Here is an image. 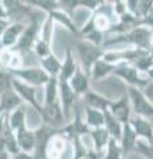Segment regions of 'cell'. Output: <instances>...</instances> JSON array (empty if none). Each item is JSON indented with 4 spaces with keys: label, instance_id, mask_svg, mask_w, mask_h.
Wrapping results in <instances>:
<instances>
[{
    "label": "cell",
    "instance_id": "cell-1",
    "mask_svg": "<svg viewBox=\"0 0 153 159\" xmlns=\"http://www.w3.org/2000/svg\"><path fill=\"white\" fill-rule=\"evenodd\" d=\"M28 19L29 23L27 24L24 32L22 33L16 47L13 48V51H16L19 54H28L33 52V45H35V43L37 41L39 36H40V29L44 20H40L39 16H36L32 12L28 16Z\"/></svg>",
    "mask_w": 153,
    "mask_h": 159
},
{
    "label": "cell",
    "instance_id": "cell-2",
    "mask_svg": "<svg viewBox=\"0 0 153 159\" xmlns=\"http://www.w3.org/2000/svg\"><path fill=\"white\" fill-rule=\"evenodd\" d=\"M76 52H77L79 60H80V65L79 66L81 68V70L87 76H89L93 64L98 61L100 58H103L105 49L103 47L88 43L85 40H80V41L76 43Z\"/></svg>",
    "mask_w": 153,
    "mask_h": 159
},
{
    "label": "cell",
    "instance_id": "cell-3",
    "mask_svg": "<svg viewBox=\"0 0 153 159\" xmlns=\"http://www.w3.org/2000/svg\"><path fill=\"white\" fill-rule=\"evenodd\" d=\"M72 111H73V119L68 121L63 127L59 129V133H60L61 135L65 137L68 141L72 139V138L88 137L89 135V133H91V129L87 126L85 121H84V117L81 114L80 106L76 103V105L73 106Z\"/></svg>",
    "mask_w": 153,
    "mask_h": 159
},
{
    "label": "cell",
    "instance_id": "cell-4",
    "mask_svg": "<svg viewBox=\"0 0 153 159\" xmlns=\"http://www.w3.org/2000/svg\"><path fill=\"white\" fill-rule=\"evenodd\" d=\"M112 76L122 80L128 86L137 88V89H142L149 82V78H148L145 74L140 73L133 66V64H127V62L117 64L115 70L112 73Z\"/></svg>",
    "mask_w": 153,
    "mask_h": 159
},
{
    "label": "cell",
    "instance_id": "cell-5",
    "mask_svg": "<svg viewBox=\"0 0 153 159\" xmlns=\"http://www.w3.org/2000/svg\"><path fill=\"white\" fill-rule=\"evenodd\" d=\"M8 72L12 74L13 78H17L19 81L35 88L45 86L49 78H51L40 66H32V68L23 66L20 69H15V70H8Z\"/></svg>",
    "mask_w": 153,
    "mask_h": 159
},
{
    "label": "cell",
    "instance_id": "cell-6",
    "mask_svg": "<svg viewBox=\"0 0 153 159\" xmlns=\"http://www.w3.org/2000/svg\"><path fill=\"white\" fill-rule=\"evenodd\" d=\"M12 88H13V90L17 93V96L22 98V101L24 103H27V105L31 106L33 110H35L39 116H40L41 121H43V118H44V109H43L41 101H39V99H37V90H39V88L27 85V84L19 81L17 78H13Z\"/></svg>",
    "mask_w": 153,
    "mask_h": 159
},
{
    "label": "cell",
    "instance_id": "cell-7",
    "mask_svg": "<svg viewBox=\"0 0 153 159\" xmlns=\"http://www.w3.org/2000/svg\"><path fill=\"white\" fill-rule=\"evenodd\" d=\"M127 94H128L129 101H131L132 116L142 117V118H146V119L153 118V105L145 98V96L141 92V89L128 86Z\"/></svg>",
    "mask_w": 153,
    "mask_h": 159
},
{
    "label": "cell",
    "instance_id": "cell-8",
    "mask_svg": "<svg viewBox=\"0 0 153 159\" xmlns=\"http://www.w3.org/2000/svg\"><path fill=\"white\" fill-rule=\"evenodd\" d=\"M73 148L68 139L61 135L59 130L51 137L45 147V158L44 159H65L67 154H72Z\"/></svg>",
    "mask_w": 153,
    "mask_h": 159
},
{
    "label": "cell",
    "instance_id": "cell-9",
    "mask_svg": "<svg viewBox=\"0 0 153 159\" xmlns=\"http://www.w3.org/2000/svg\"><path fill=\"white\" fill-rule=\"evenodd\" d=\"M59 129H55L52 126L47 125V123H41L37 129H35V151L33 155L36 159H44L45 158V147L48 145V141L51 139V137L55 134Z\"/></svg>",
    "mask_w": 153,
    "mask_h": 159
},
{
    "label": "cell",
    "instance_id": "cell-10",
    "mask_svg": "<svg viewBox=\"0 0 153 159\" xmlns=\"http://www.w3.org/2000/svg\"><path fill=\"white\" fill-rule=\"evenodd\" d=\"M59 81V80H57ZM79 97L75 94V92L71 89L69 84L65 81H59V101L63 109V114L65 118V122L69 121L71 118V111L73 106L77 103Z\"/></svg>",
    "mask_w": 153,
    "mask_h": 159
},
{
    "label": "cell",
    "instance_id": "cell-11",
    "mask_svg": "<svg viewBox=\"0 0 153 159\" xmlns=\"http://www.w3.org/2000/svg\"><path fill=\"white\" fill-rule=\"evenodd\" d=\"M108 110H109V113L121 123V125L129 122V119L132 117V107H131V101H129L128 94L127 93L122 94V96L118 99H116V101L112 99Z\"/></svg>",
    "mask_w": 153,
    "mask_h": 159
},
{
    "label": "cell",
    "instance_id": "cell-12",
    "mask_svg": "<svg viewBox=\"0 0 153 159\" xmlns=\"http://www.w3.org/2000/svg\"><path fill=\"white\" fill-rule=\"evenodd\" d=\"M27 24L23 21H12L9 23V25L7 27V29L4 31V33L0 37V43L4 49H13L16 47V44L20 39L22 33L24 32Z\"/></svg>",
    "mask_w": 153,
    "mask_h": 159
},
{
    "label": "cell",
    "instance_id": "cell-13",
    "mask_svg": "<svg viewBox=\"0 0 153 159\" xmlns=\"http://www.w3.org/2000/svg\"><path fill=\"white\" fill-rule=\"evenodd\" d=\"M129 125L132 126L133 131H135L136 137L145 141L148 143H153V125L151 122V119L132 116L129 119Z\"/></svg>",
    "mask_w": 153,
    "mask_h": 159
},
{
    "label": "cell",
    "instance_id": "cell-14",
    "mask_svg": "<svg viewBox=\"0 0 153 159\" xmlns=\"http://www.w3.org/2000/svg\"><path fill=\"white\" fill-rule=\"evenodd\" d=\"M13 133H15V137H16L20 151L33 154V151H35V145H36L35 143V131L28 129L27 123H24L20 127H17Z\"/></svg>",
    "mask_w": 153,
    "mask_h": 159
},
{
    "label": "cell",
    "instance_id": "cell-15",
    "mask_svg": "<svg viewBox=\"0 0 153 159\" xmlns=\"http://www.w3.org/2000/svg\"><path fill=\"white\" fill-rule=\"evenodd\" d=\"M22 105H24V102L17 96V93L13 90V88L11 90L2 93L0 94V117L8 116V114H11L13 110H16Z\"/></svg>",
    "mask_w": 153,
    "mask_h": 159
},
{
    "label": "cell",
    "instance_id": "cell-16",
    "mask_svg": "<svg viewBox=\"0 0 153 159\" xmlns=\"http://www.w3.org/2000/svg\"><path fill=\"white\" fill-rule=\"evenodd\" d=\"M69 86L77 97H83L84 94H87L91 90V78L89 76H87L85 73L81 70V68L79 66L76 69L75 74L72 76V78L68 81Z\"/></svg>",
    "mask_w": 153,
    "mask_h": 159
},
{
    "label": "cell",
    "instance_id": "cell-17",
    "mask_svg": "<svg viewBox=\"0 0 153 159\" xmlns=\"http://www.w3.org/2000/svg\"><path fill=\"white\" fill-rule=\"evenodd\" d=\"M47 16L51 17L55 24L57 23V24H60V25H63L65 29H68V31H69L71 33L79 34V27L76 25V23L73 21L71 13L67 12L65 9H63L61 7L57 8V9H55V11H52L49 15H47Z\"/></svg>",
    "mask_w": 153,
    "mask_h": 159
},
{
    "label": "cell",
    "instance_id": "cell-18",
    "mask_svg": "<svg viewBox=\"0 0 153 159\" xmlns=\"http://www.w3.org/2000/svg\"><path fill=\"white\" fill-rule=\"evenodd\" d=\"M137 138L135 131H133L132 126L128 123H124L122 125V133H121V138L118 143H120V147L122 150V155H128L131 154L132 151H135V147H136V143H137Z\"/></svg>",
    "mask_w": 153,
    "mask_h": 159
},
{
    "label": "cell",
    "instance_id": "cell-19",
    "mask_svg": "<svg viewBox=\"0 0 153 159\" xmlns=\"http://www.w3.org/2000/svg\"><path fill=\"white\" fill-rule=\"evenodd\" d=\"M83 101H84V106L96 109V110H100V111H105L109 107L112 99L107 98L105 96H101V94H98L93 90H89L87 94L83 96Z\"/></svg>",
    "mask_w": 153,
    "mask_h": 159
},
{
    "label": "cell",
    "instance_id": "cell-20",
    "mask_svg": "<svg viewBox=\"0 0 153 159\" xmlns=\"http://www.w3.org/2000/svg\"><path fill=\"white\" fill-rule=\"evenodd\" d=\"M0 66L7 70H15V69L23 68L22 54H19L13 49H3L0 52Z\"/></svg>",
    "mask_w": 153,
    "mask_h": 159
},
{
    "label": "cell",
    "instance_id": "cell-21",
    "mask_svg": "<svg viewBox=\"0 0 153 159\" xmlns=\"http://www.w3.org/2000/svg\"><path fill=\"white\" fill-rule=\"evenodd\" d=\"M89 139L92 142V148L95 150L97 154L103 155V151L107 148V145L111 139V135L108 134L105 130V127H97V129H92L89 133Z\"/></svg>",
    "mask_w": 153,
    "mask_h": 159
},
{
    "label": "cell",
    "instance_id": "cell-22",
    "mask_svg": "<svg viewBox=\"0 0 153 159\" xmlns=\"http://www.w3.org/2000/svg\"><path fill=\"white\" fill-rule=\"evenodd\" d=\"M77 68H79V65L76 64L75 58H73L72 49L71 48H67L65 56H64V60L61 61V69H60V74H59L57 80H59V81H65V82H68L72 78L73 74H75Z\"/></svg>",
    "mask_w": 153,
    "mask_h": 159
},
{
    "label": "cell",
    "instance_id": "cell-23",
    "mask_svg": "<svg viewBox=\"0 0 153 159\" xmlns=\"http://www.w3.org/2000/svg\"><path fill=\"white\" fill-rule=\"evenodd\" d=\"M115 68H116L115 64H111V62L105 61V60L100 58L98 61H96L93 64V66L91 69V73H89L91 81L97 82V81H101L103 78H105L108 76H112Z\"/></svg>",
    "mask_w": 153,
    "mask_h": 159
},
{
    "label": "cell",
    "instance_id": "cell-24",
    "mask_svg": "<svg viewBox=\"0 0 153 159\" xmlns=\"http://www.w3.org/2000/svg\"><path fill=\"white\" fill-rule=\"evenodd\" d=\"M40 68L45 72L49 77L57 78L60 74V69H61V61L56 57V54L51 53L49 56L40 58Z\"/></svg>",
    "mask_w": 153,
    "mask_h": 159
},
{
    "label": "cell",
    "instance_id": "cell-25",
    "mask_svg": "<svg viewBox=\"0 0 153 159\" xmlns=\"http://www.w3.org/2000/svg\"><path fill=\"white\" fill-rule=\"evenodd\" d=\"M104 127L108 131V134L111 135V138H113L117 142L120 141L121 133H122V125L112 116L109 113V110L104 111Z\"/></svg>",
    "mask_w": 153,
    "mask_h": 159
},
{
    "label": "cell",
    "instance_id": "cell-26",
    "mask_svg": "<svg viewBox=\"0 0 153 159\" xmlns=\"http://www.w3.org/2000/svg\"><path fill=\"white\" fill-rule=\"evenodd\" d=\"M44 88H45V90H44L43 107L51 106L53 103L59 102V81H57V78L51 77Z\"/></svg>",
    "mask_w": 153,
    "mask_h": 159
},
{
    "label": "cell",
    "instance_id": "cell-27",
    "mask_svg": "<svg viewBox=\"0 0 153 159\" xmlns=\"http://www.w3.org/2000/svg\"><path fill=\"white\" fill-rule=\"evenodd\" d=\"M84 121H85L87 126L91 129H97V127H103L104 126V111L96 110V109L84 106Z\"/></svg>",
    "mask_w": 153,
    "mask_h": 159
},
{
    "label": "cell",
    "instance_id": "cell-28",
    "mask_svg": "<svg viewBox=\"0 0 153 159\" xmlns=\"http://www.w3.org/2000/svg\"><path fill=\"white\" fill-rule=\"evenodd\" d=\"M27 4L31 8H37V9H41L47 15H49L52 11L60 8V3L55 2V0H28L26 2Z\"/></svg>",
    "mask_w": 153,
    "mask_h": 159
},
{
    "label": "cell",
    "instance_id": "cell-29",
    "mask_svg": "<svg viewBox=\"0 0 153 159\" xmlns=\"http://www.w3.org/2000/svg\"><path fill=\"white\" fill-rule=\"evenodd\" d=\"M122 150L120 147V143L115 141L113 138L109 139L105 148V155L101 157V159H122Z\"/></svg>",
    "mask_w": 153,
    "mask_h": 159
},
{
    "label": "cell",
    "instance_id": "cell-30",
    "mask_svg": "<svg viewBox=\"0 0 153 159\" xmlns=\"http://www.w3.org/2000/svg\"><path fill=\"white\" fill-rule=\"evenodd\" d=\"M135 151L139 152L145 159H153V143H148L145 141H141V139H137Z\"/></svg>",
    "mask_w": 153,
    "mask_h": 159
},
{
    "label": "cell",
    "instance_id": "cell-31",
    "mask_svg": "<svg viewBox=\"0 0 153 159\" xmlns=\"http://www.w3.org/2000/svg\"><path fill=\"white\" fill-rule=\"evenodd\" d=\"M12 81H13V76L9 73L7 69H4L0 66V94L11 90L12 89Z\"/></svg>",
    "mask_w": 153,
    "mask_h": 159
},
{
    "label": "cell",
    "instance_id": "cell-32",
    "mask_svg": "<svg viewBox=\"0 0 153 159\" xmlns=\"http://www.w3.org/2000/svg\"><path fill=\"white\" fill-rule=\"evenodd\" d=\"M133 66H135L140 73L146 74V72L153 68V58L151 57V54L148 53L145 56L140 57L139 60H136V61L133 62Z\"/></svg>",
    "mask_w": 153,
    "mask_h": 159
},
{
    "label": "cell",
    "instance_id": "cell-33",
    "mask_svg": "<svg viewBox=\"0 0 153 159\" xmlns=\"http://www.w3.org/2000/svg\"><path fill=\"white\" fill-rule=\"evenodd\" d=\"M140 25L146 27V28H149L151 31H153V7L148 11V13L145 15V16L140 20Z\"/></svg>",
    "mask_w": 153,
    "mask_h": 159
},
{
    "label": "cell",
    "instance_id": "cell-34",
    "mask_svg": "<svg viewBox=\"0 0 153 159\" xmlns=\"http://www.w3.org/2000/svg\"><path fill=\"white\" fill-rule=\"evenodd\" d=\"M141 92H142V94L145 96V98L153 105V81L148 82L146 85L141 89Z\"/></svg>",
    "mask_w": 153,
    "mask_h": 159
},
{
    "label": "cell",
    "instance_id": "cell-35",
    "mask_svg": "<svg viewBox=\"0 0 153 159\" xmlns=\"http://www.w3.org/2000/svg\"><path fill=\"white\" fill-rule=\"evenodd\" d=\"M12 159H36L33 154H28V152H24V151H19L17 154H15L12 157Z\"/></svg>",
    "mask_w": 153,
    "mask_h": 159
},
{
    "label": "cell",
    "instance_id": "cell-36",
    "mask_svg": "<svg viewBox=\"0 0 153 159\" xmlns=\"http://www.w3.org/2000/svg\"><path fill=\"white\" fill-rule=\"evenodd\" d=\"M9 20H7V19H0V37H2V34L4 33V31L7 29V27L9 25Z\"/></svg>",
    "mask_w": 153,
    "mask_h": 159
},
{
    "label": "cell",
    "instance_id": "cell-37",
    "mask_svg": "<svg viewBox=\"0 0 153 159\" xmlns=\"http://www.w3.org/2000/svg\"><path fill=\"white\" fill-rule=\"evenodd\" d=\"M0 159H12V157L4 148H0Z\"/></svg>",
    "mask_w": 153,
    "mask_h": 159
},
{
    "label": "cell",
    "instance_id": "cell-38",
    "mask_svg": "<svg viewBox=\"0 0 153 159\" xmlns=\"http://www.w3.org/2000/svg\"><path fill=\"white\" fill-rule=\"evenodd\" d=\"M149 54H151V57L153 58V48H151V51H149Z\"/></svg>",
    "mask_w": 153,
    "mask_h": 159
},
{
    "label": "cell",
    "instance_id": "cell-39",
    "mask_svg": "<svg viewBox=\"0 0 153 159\" xmlns=\"http://www.w3.org/2000/svg\"><path fill=\"white\" fill-rule=\"evenodd\" d=\"M151 48H153V34H152V39H151Z\"/></svg>",
    "mask_w": 153,
    "mask_h": 159
},
{
    "label": "cell",
    "instance_id": "cell-40",
    "mask_svg": "<svg viewBox=\"0 0 153 159\" xmlns=\"http://www.w3.org/2000/svg\"><path fill=\"white\" fill-rule=\"evenodd\" d=\"M151 122H152V125H153V118H152V119H151Z\"/></svg>",
    "mask_w": 153,
    "mask_h": 159
}]
</instances>
